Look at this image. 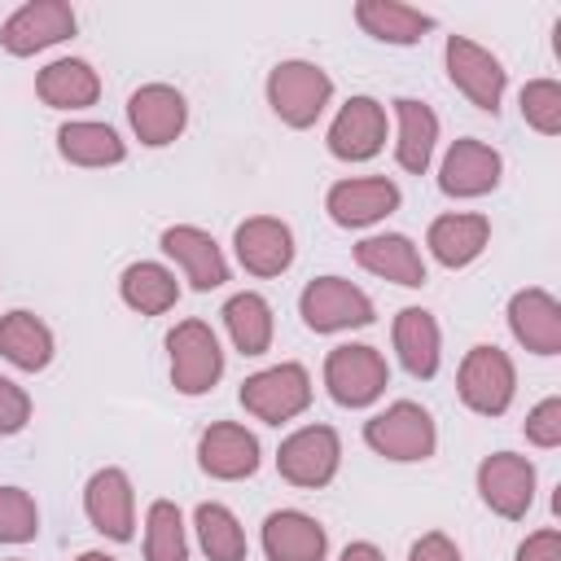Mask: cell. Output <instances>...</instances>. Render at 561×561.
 <instances>
[{"instance_id":"1","label":"cell","mask_w":561,"mask_h":561,"mask_svg":"<svg viewBox=\"0 0 561 561\" xmlns=\"http://www.w3.org/2000/svg\"><path fill=\"white\" fill-rule=\"evenodd\" d=\"M329 101H333V79L316 61L294 57V61H276L267 70V105L285 127H294V131L316 127V118L329 110Z\"/></svg>"},{"instance_id":"2","label":"cell","mask_w":561,"mask_h":561,"mask_svg":"<svg viewBox=\"0 0 561 561\" xmlns=\"http://www.w3.org/2000/svg\"><path fill=\"white\" fill-rule=\"evenodd\" d=\"M324 386L337 408H368L390 386L386 355L368 342H342L324 355Z\"/></svg>"},{"instance_id":"3","label":"cell","mask_w":561,"mask_h":561,"mask_svg":"<svg viewBox=\"0 0 561 561\" xmlns=\"http://www.w3.org/2000/svg\"><path fill=\"white\" fill-rule=\"evenodd\" d=\"M364 443H368L377 456L408 465V460H430V456H434L438 430H434V416H430L421 403L399 399V403H390L386 412H377V416L364 421Z\"/></svg>"},{"instance_id":"4","label":"cell","mask_w":561,"mask_h":561,"mask_svg":"<svg viewBox=\"0 0 561 561\" xmlns=\"http://www.w3.org/2000/svg\"><path fill=\"white\" fill-rule=\"evenodd\" d=\"M460 403L478 416H504L513 394H517V368L500 346H469L456 373Z\"/></svg>"},{"instance_id":"5","label":"cell","mask_w":561,"mask_h":561,"mask_svg":"<svg viewBox=\"0 0 561 561\" xmlns=\"http://www.w3.org/2000/svg\"><path fill=\"white\" fill-rule=\"evenodd\" d=\"M241 408L267 425H280V421H294L311 408V377L302 364L285 359V364H272L263 373H250L237 390Z\"/></svg>"},{"instance_id":"6","label":"cell","mask_w":561,"mask_h":561,"mask_svg":"<svg viewBox=\"0 0 561 561\" xmlns=\"http://www.w3.org/2000/svg\"><path fill=\"white\" fill-rule=\"evenodd\" d=\"M298 316L311 333H342V329H364L377 320L373 311V298L342 280V276H316L302 285L298 294Z\"/></svg>"},{"instance_id":"7","label":"cell","mask_w":561,"mask_h":561,"mask_svg":"<svg viewBox=\"0 0 561 561\" xmlns=\"http://www.w3.org/2000/svg\"><path fill=\"white\" fill-rule=\"evenodd\" d=\"M167 355H171V386L188 399L206 394L224 377V351L206 320H180L167 333Z\"/></svg>"},{"instance_id":"8","label":"cell","mask_w":561,"mask_h":561,"mask_svg":"<svg viewBox=\"0 0 561 561\" xmlns=\"http://www.w3.org/2000/svg\"><path fill=\"white\" fill-rule=\"evenodd\" d=\"M337 465H342V438L333 425H302L276 451V473L302 491L329 486L337 478Z\"/></svg>"},{"instance_id":"9","label":"cell","mask_w":561,"mask_h":561,"mask_svg":"<svg viewBox=\"0 0 561 561\" xmlns=\"http://www.w3.org/2000/svg\"><path fill=\"white\" fill-rule=\"evenodd\" d=\"M443 61H447V79L456 83V92L469 96V105H478L482 114H500L508 70L500 66V57L491 48L473 44L469 35H447Z\"/></svg>"},{"instance_id":"10","label":"cell","mask_w":561,"mask_h":561,"mask_svg":"<svg viewBox=\"0 0 561 561\" xmlns=\"http://www.w3.org/2000/svg\"><path fill=\"white\" fill-rule=\"evenodd\" d=\"M75 9L66 0H31L22 9H13L0 26V44L9 57H35L61 39L75 35Z\"/></svg>"},{"instance_id":"11","label":"cell","mask_w":561,"mask_h":561,"mask_svg":"<svg viewBox=\"0 0 561 561\" xmlns=\"http://www.w3.org/2000/svg\"><path fill=\"white\" fill-rule=\"evenodd\" d=\"M478 495L504 522L526 517L535 504V465L517 451H491L478 465Z\"/></svg>"},{"instance_id":"12","label":"cell","mask_w":561,"mask_h":561,"mask_svg":"<svg viewBox=\"0 0 561 561\" xmlns=\"http://www.w3.org/2000/svg\"><path fill=\"white\" fill-rule=\"evenodd\" d=\"M329 153L337 162H368L386 149V105L377 96H351L329 123Z\"/></svg>"},{"instance_id":"13","label":"cell","mask_w":561,"mask_h":561,"mask_svg":"<svg viewBox=\"0 0 561 561\" xmlns=\"http://www.w3.org/2000/svg\"><path fill=\"white\" fill-rule=\"evenodd\" d=\"M83 513L92 530H101L114 543H127L136 535V491L123 469H96L83 486Z\"/></svg>"},{"instance_id":"14","label":"cell","mask_w":561,"mask_h":561,"mask_svg":"<svg viewBox=\"0 0 561 561\" xmlns=\"http://www.w3.org/2000/svg\"><path fill=\"white\" fill-rule=\"evenodd\" d=\"M127 118H131V131H136L140 145L162 149V145L180 140V131L188 127V101L171 83H145V88L131 92Z\"/></svg>"},{"instance_id":"15","label":"cell","mask_w":561,"mask_h":561,"mask_svg":"<svg viewBox=\"0 0 561 561\" xmlns=\"http://www.w3.org/2000/svg\"><path fill=\"white\" fill-rule=\"evenodd\" d=\"M399 184L386 175H359V180H337L324 193V210L337 228H368L386 215L399 210Z\"/></svg>"},{"instance_id":"16","label":"cell","mask_w":561,"mask_h":561,"mask_svg":"<svg viewBox=\"0 0 561 561\" xmlns=\"http://www.w3.org/2000/svg\"><path fill=\"white\" fill-rule=\"evenodd\" d=\"M504 175V158L486 145V140H473V136H460L451 140L443 167H438V188L447 197H486Z\"/></svg>"},{"instance_id":"17","label":"cell","mask_w":561,"mask_h":561,"mask_svg":"<svg viewBox=\"0 0 561 561\" xmlns=\"http://www.w3.org/2000/svg\"><path fill=\"white\" fill-rule=\"evenodd\" d=\"M197 465L215 482H241L259 469V438L237 421H215L197 438Z\"/></svg>"},{"instance_id":"18","label":"cell","mask_w":561,"mask_h":561,"mask_svg":"<svg viewBox=\"0 0 561 561\" xmlns=\"http://www.w3.org/2000/svg\"><path fill=\"white\" fill-rule=\"evenodd\" d=\"M232 245H237V259L250 276H280L294 263V232L276 215L241 219L237 232H232Z\"/></svg>"},{"instance_id":"19","label":"cell","mask_w":561,"mask_h":561,"mask_svg":"<svg viewBox=\"0 0 561 561\" xmlns=\"http://www.w3.org/2000/svg\"><path fill=\"white\" fill-rule=\"evenodd\" d=\"M158 245H162V254H171V259L184 267L188 285H193L197 294H210V289H219V285L228 280V259H224V250L215 245V237H210L206 228L171 224V228H162Z\"/></svg>"},{"instance_id":"20","label":"cell","mask_w":561,"mask_h":561,"mask_svg":"<svg viewBox=\"0 0 561 561\" xmlns=\"http://www.w3.org/2000/svg\"><path fill=\"white\" fill-rule=\"evenodd\" d=\"M508 329L526 351L557 355L561 351V302L539 285L517 289L508 298Z\"/></svg>"},{"instance_id":"21","label":"cell","mask_w":561,"mask_h":561,"mask_svg":"<svg viewBox=\"0 0 561 561\" xmlns=\"http://www.w3.org/2000/svg\"><path fill=\"white\" fill-rule=\"evenodd\" d=\"M263 552L267 561H324L329 535L311 513L276 508L263 522Z\"/></svg>"},{"instance_id":"22","label":"cell","mask_w":561,"mask_h":561,"mask_svg":"<svg viewBox=\"0 0 561 561\" xmlns=\"http://www.w3.org/2000/svg\"><path fill=\"white\" fill-rule=\"evenodd\" d=\"M355 263L381 280H394L403 289H421L425 285V259L421 250L412 245V237L403 232H377V237H364L355 245Z\"/></svg>"},{"instance_id":"23","label":"cell","mask_w":561,"mask_h":561,"mask_svg":"<svg viewBox=\"0 0 561 561\" xmlns=\"http://www.w3.org/2000/svg\"><path fill=\"white\" fill-rule=\"evenodd\" d=\"M390 337H394V351H399V364L416 377V381H430L438 373V355H443V333H438V320L425 311V307H403L390 324Z\"/></svg>"},{"instance_id":"24","label":"cell","mask_w":561,"mask_h":561,"mask_svg":"<svg viewBox=\"0 0 561 561\" xmlns=\"http://www.w3.org/2000/svg\"><path fill=\"white\" fill-rule=\"evenodd\" d=\"M35 92L53 110H88L101 96V75L83 57H57L35 75Z\"/></svg>"},{"instance_id":"25","label":"cell","mask_w":561,"mask_h":561,"mask_svg":"<svg viewBox=\"0 0 561 561\" xmlns=\"http://www.w3.org/2000/svg\"><path fill=\"white\" fill-rule=\"evenodd\" d=\"M390 105H394V118H399L394 162L408 175H425L430 162H434V145H438V114L430 105H421L416 96H399Z\"/></svg>"},{"instance_id":"26","label":"cell","mask_w":561,"mask_h":561,"mask_svg":"<svg viewBox=\"0 0 561 561\" xmlns=\"http://www.w3.org/2000/svg\"><path fill=\"white\" fill-rule=\"evenodd\" d=\"M491 241V219L486 215H438L425 232V245L430 254L443 263V267H469Z\"/></svg>"},{"instance_id":"27","label":"cell","mask_w":561,"mask_h":561,"mask_svg":"<svg viewBox=\"0 0 561 561\" xmlns=\"http://www.w3.org/2000/svg\"><path fill=\"white\" fill-rule=\"evenodd\" d=\"M355 22L364 26V35H373L381 44H399V48H408L434 31V18L403 0H359Z\"/></svg>"},{"instance_id":"28","label":"cell","mask_w":561,"mask_h":561,"mask_svg":"<svg viewBox=\"0 0 561 561\" xmlns=\"http://www.w3.org/2000/svg\"><path fill=\"white\" fill-rule=\"evenodd\" d=\"M0 355L22 373H39L53 364V329L35 311L18 307L0 316Z\"/></svg>"},{"instance_id":"29","label":"cell","mask_w":561,"mask_h":561,"mask_svg":"<svg viewBox=\"0 0 561 561\" xmlns=\"http://www.w3.org/2000/svg\"><path fill=\"white\" fill-rule=\"evenodd\" d=\"M57 153L75 167H118L127 158V145L118 140V131L110 123L75 118V123L57 127Z\"/></svg>"},{"instance_id":"30","label":"cell","mask_w":561,"mask_h":561,"mask_svg":"<svg viewBox=\"0 0 561 561\" xmlns=\"http://www.w3.org/2000/svg\"><path fill=\"white\" fill-rule=\"evenodd\" d=\"M118 294H123V302H127L131 311H140V316H162V311H171V307L180 302V280H175L171 267L140 259V263H127V267H123Z\"/></svg>"},{"instance_id":"31","label":"cell","mask_w":561,"mask_h":561,"mask_svg":"<svg viewBox=\"0 0 561 561\" xmlns=\"http://www.w3.org/2000/svg\"><path fill=\"white\" fill-rule=\"evenodd\" d=\"M224 329H228V337H232V346L241 351V355H263L267 346H272V302L263 298V294H254V289H241V294H232L228 302H224Z\"/></svg>"},{"instance_id":"32","label":"cell","mask_w":561,"mask_h":561,"mask_svg":"<svg viewBox=\"0 0 561 561\" xmlns=\"http://www.w3.org/2000/svg\"><path fill=\"white\" fill-rule=\"evenodd\" d=\"M193 526H197V543H202V552L210 561H245L250 543H245V530H241V522H237V513L228 504H215V500L197 504L193 508Z\"/></svg>"},{"instance_id":"33","label":"cell","mask_w":561,"mask_h":561,"mask_svg":"<svg viewBox=\"0 0 561 561\" xmlns=\"http://www.w3.org/2000/svg\"><path fill=\"white\" fill-rule=\"evenodd\" d=\"M145 561H188L184 517L171 500H153L145 513Z\"/></svg>"},{"instance_id":"34","label":"cell","mask_w":561,"mask_h":561,"mask_svg":"<svg viewBox=\"0 0 561 561\" xmlns=\"http://www.w3.org/2000/svg\"><path fill=\"white\" fill-rule=\"evenodd\" d=\"M522 118L539 131V136H557L561 131V83L557 79H530L517 96Z\"/></svg>"},{"instance_id":"35","label":"cell","mask_w":561,"mask_h":561,"mask_svg":"<svg viewBox=\"0 0 561 561\" xmlns=\"http://www.w3.org/2000/svg\"><path fill=\"white\" fill-rule=\"evenodd\" d=\"M39 535V508L31 491L0 486V543H31Z\"/></svg>"},{"instance_id":"36","label":"cell","mask_w":561,"mask_h":561,"mask_svg":"<svg viewBox=\"0 0 561 561\" xmlns=\"http://www.w3.org/2000/svg\"><path fill=\"white\" fill-rule=\"evenodd\" d=\"M526 443H535V447H557L561 443V399L557 394H548L543 403L530 408V416H526Z\"/></svg>"},{"instance_id":"37","label":"cell","mask_w":561,"mask_h":561,"mask_svg":"<svg viewBox=\"0 0 561 561\" xmlns=\"http://www.w3.org/2000/svg\"><path fill=\"white\" fill-rule=\"evenodd\" d=\"M31 421V394L0 373V434H22Z\"/></svg>"},{"instance_id":"38","label":"cell","mask_w":561,"mask_h":561,"mask_svg":"<svg viewBox=\"0 0 561 561\" xmlns=\"http://www.w3.org/2000/svg\"><path fill=\"white\" fill-rule=\"evenodd\" d=\"M517 561H561V530H535L517 543Z\"/></svg>"},{"instance_id":"39","label":"cell","mask_w":561,"mask_h":561,"mask_svg":"<svg viewBox=\"0 0 561 561\" xmlns=\"http://www.w3.org/2000/svg\"><path fill=\"white\" fill-rule=\"evenodd\" d=\"M408 561H460V548H456L443 530H430V535H421V539L412 543Z\"/></svg>"},{"instance_id":"40","label":"cell","mask_w":561,"mask_h":561,"mask_svg":"<svg viewBox=\"0 0 561 561\" xmlns=\"http://www.w3.org/2000/svg\"><path fill=\"white\" fill-rule=\"evenodd\" d=\"M337 561H386V557H381V548H377V543L355 539V543H346V548H342V557H337Z\"/></svg>"},{"instance_id":"41","label":"cell","mask_w":561,"mask_h":561,"mask_svg":"<svg viewBox=\"0 0 561 561\" xmlns=\"http://www.w3.org/2000/svg\"><path fill=\"white\" fill-rule=\"evenodd\" d=\"M75 561H118V557H110V552H79Z\"/></svg>"},{"instance_id":"42","label":"cell","mask_w":561,"mask_h":561,"mask_svg":"<svg viewBox=\"0 0 561 561\" xmlns=\"http://www.w3.org/2000/svg\"><path fill=\"white\" fill-rule=\"evenodd\" d=\"M9 561H22V557H9Z\"/></svg>"}]
</instances>
